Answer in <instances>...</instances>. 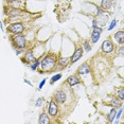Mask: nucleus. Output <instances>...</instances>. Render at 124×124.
Wrapping results in <instances>:
<instances>
[{
	"label": "nucleus",
	"instance_id": "obj_1",
	"mask_svg": "<svg viewBox=\"0 0 124 124\" xmlns=\"http://www.w3.org/2000/svg\"><path fill=\"white\" fill-rule=\"evenodd\" d=\"M52 99L58 104V105H60L62 117H63L65 108L66 109L70 108V110L72 111V109L74 108V106H75L74 93H73L71 87L66 85L65 83L60 89H57L54 93H53Z\"/></svg>",
	"mask_w": 124,
	"mask_h": 124
},
{
	"label": "nucleus",
	"instance_id": "obj_2",
	"mask_svg": "<svg viewBox=\"0 0 124 124\" xmlns=\"http://www.w3.org/2000/svg\"><path fill=\"white\" fill-rule=\"evenodd\" d=\"M58 54L55 52L49 51L43 56L38 67L39 73H49L56 71V63H57Z\"/></svg>",
	"mask_w": 124,
	"mask_h": 124
},
{
	"label": "nucleus",
	"instance_id": "obj_3",
	"mask_svg": "<svg viewBox=\"0 0 124 124\" xmlns=\"http://www.w3.org/2000/svg\"><path fill=\"white\" fill-rule=\"evenodd\" d=\"M4 15L7 16L5 21H14V20H21L27 21V17H31L32 14L26 12V10L15 9V8L5 7L4 5Z\"/></svg>",
	"mask_w": 124,
	"mask_h": 124
},
{
	"label": "nucleus",
	"instance_id": "obj_4",
	"mask_svg": "<svg viewBox=\"0 0 124 124\" xmlns=\"http://www.w3.org/2000/svg\"><path fill=\"white\" fill-rule=\"evenodd\" d=\"M27 31L26 22L21 20H14L9 21L7 26V33L10 35H15V34H22Z\"/></svg>",
	"mask_w": 124,
	"mask_h": 124
},
{
	"label": "nucleus",
	"instance_id": "obj_5",
	"mask_svg": "<svg viewBox=\"0 0 124 124\" xmlns=\"http://www.w3.org/2000/svg\"><path fill=\"white\" fill-rule=\"evenodd\" d=\"M10 41L14 49H28L29 48V40L23 33L10 35Z\"/></svg>",
	"mask_w": 124,
	"mask_h": 124
},
{
	"label": "nucleus",
	"instance_id": "obj_6",
	"mask_svg": "<svg viewBox=\"0 0 124 124\" xmlns=\"http://www.w3.org/2000/svg\"><path fill=\"white\" fill-rule=\"evenodd\" d=\"M46 111H47V114L49 115L50 117L53 118V119H56V118H61L62 117L60 105H58V104L56 103L53 99H51V100L47 103Z\"/></svg>",
	"mask_w": 124,
	"mask_h": 124
},
{
	"label": "nucleus",
	"instance_id": "obj_7",
	"mask_svg": "<svg viewBox=\"0 0 124 124\" xmlns=\"http://www.w3.org/2000/svg\"><path fill=\"white\" fill-rule=\"evenodd\" d=\"M116 49H117V48H116L115 43L111 40L110 37H108L103 41L102 45H101L100 51L104 55H111L116 52Z\"/></svg>",
	"mask_w": 124,
	"mask_h": 124
},
{
	"label": "nucleus",
	"instance_id": "obj_8",
	"mask_svg": "<svg viewBox=\"0 0 124 124\" xmlns=\"http://www.w3.org/2000/svg\"><path fill=\"white\" fill-rule=\"evenodd\" d=\"M5 7L15 8V9L26 10L27 7V0H4Z\"/></svg>",
	"mask_w": 124,
	"mask_h": 124
},
{
	"label": "nucleus",
	"instance_id": "obj_9",
	"mask_svg": "<svg viewBox=\"0 0 124 124\" xmlns=\"http://www.w3.org/2000/svg\"><path fill=\"white\" fill-rule=\"evenodd\" d=\"M90 73H91V65H89L88 62L83 63L77 69V74L80 75L81 78H85L87 75H89Z\"/></svg>",
	"mask_w": 124,
	"mask_h": 124
},
{
	"label": "nucleus",
	"instance_id": "obj_10",
	"mask_svg": "<svg viewBox=\"0 0 124 124\" xmlns=\"http://www.w3.org/2000/svg\"><path fill=\"white\" fill-rule=\"evenodd\" d=\"M35 58H36V56L34 54V50H33L32 48H28V50H26L24 53H23V56L20 57V61L23 64L29 65V64L32 63V62L34 61Z\"/></svg>",
	"mask_w": 124,
	"mask_h": 124
},
{
	"label": "nucleus",
	"instance_id": "obj_11",
	"mask_svg": "<svg viewBox=\"0 0 124 124\" xmlns=\"http://www.w3.org/2000/svg\"><path fill=\"white\" fill-rule=\"evenodd\" d=\"M84 55V50L82 46H77V48L74 49V52L72 53V55L70 56V65H73L74 63H77L81 60L82 57H83Z\"/></svg>",
	"mask_w": 124,
	"mask_h": 124
},
{
	"label": "nucleus",
	"instance_id": "obj_12",
	"mask_svg": "<svg viewBox=\"0 0 124 124\" xmlns=\"http://www.w3.org/2000/svg\"><path fill=\"white\" fill-rule=\"evenodd\" d=\"M66 85H68L69 87H71V88H73V87L80 85V84H82V78L80 75H78L77 73L75 74H72V75H69L68 78H67V80L64 82Z\"/></svg>",
	"mask_w": 124,
	"mask_h": 124
},
{
	"label": "nucleus",
	"instance_id": "obj_13",
	"mask_svg": "<svg viewBox=\"0 0 124 124\" xmlns=\"http://www.w3.org/2000/svg\"><path fill=\"white\" fill-rule=\"evenodd\" d=\"M68 66H70V58L67 56H62L58 55L57 63H56V71L57 70H64Z\"/></svg>",
	"mask_w": 124,
	"mask_h": 124
},
{
	"label": "nucleus",
	"instance_id": "obj_14",
	"mask_svg": "<svg viewBox=\"0 0 124 124\" xmlns=\"http://www.w3.org/2000/svg\"><path fill=\"white\" fill-rule=\"evenodd\" d=\"M102 32H103V28H93V29H91V32H90V39H91V41L90 43L92 45L97 44L100 40Z\"/></svg>",
	"mask_w": 124,
	"mask_h": 124
},
{
	"label": "nucleus",
	"instance_id": "obj_15",
	"mask_svg": "<svg viewBox=\"0 0 124 124\" xmlns=\"http://www.w3.org/2000/svg\"><path fill=\"white\" fill-rule=\"evenodd\" d=\"M108 105L110 107H114V108H120V107L123 106V101H121L120 99H118L116 95H110L108 98Z\"/></svg>",
	"mask_w": 124,
	"mask_h": 124
},
{
	"label": "nucleus",
	"instance_id": "obj_16",
	"mask_svg": "<svg viewBox=\"0 0 124 124\" xmlns=\"http://www.w3.org/2000/svg\"><path fill=\"white\" fill-rule=\"evenodd\" d=\"M112 37L115 39V43L119 46H124V31L119 30L112 35Z\"/></svg>",
	"mask_w": 124,
	"mask_h": 124
},
{
	"label": "nucleus",
	"instance_id": "obj_17",
	"mask_svg": "<svg viewBox=\"0 0 124 124\" xmlns=\"http://www.w3.org/2000/svg\"><path fill=\"white\" fill-rule=\"evenodd\" d=\"M114 5H115L114 0H101V3H100L99 7H100L102 10L109 12V11L114 8Z\"/></svg>",
	"mask_w": 124,
	"mask_h": 124
},
{
	"label": "nucleus",
	"instance_id": "obj_18",
	"mask_svg": "<svg viewBox=\"0 0 124 124\" xmlns=\"http://www.w3.org/2000/svg\"><path fill=\"white\" fill-rule=\"evenodd\" d=\"M51 122H52L51 117L47 114L46 110H44L43 112L39 114V117H38V123L39 124H50Z\"/></svg>",
	"mask_w": 124,
	"mask_h": 124
},
{
	"label": "nucleus",
	"instance_id": "obj_19",
	"mask_svg": "<svg viewBox=\"0 0 124 124\" xmlns=\"http://www.w3.org/2000/svg\"><path fill=\"white\" fill-rule=\"evenodd\" d=\"M116 112H117V108H114L111 107L109 112L107 114V121L109 123H114L115 122V117H116Z\"/></svg>",
	"mask_w": 124,
	"mask_h": 124
},
{
	"label": "nucleus",
	"instance_id": "obj_20",
	"mask_svg": "<svg viewBox=\"0 0 124 124\" xmlns=\"http://www.w3.org/2000/svg\"><path fill=\"white\" fill-rule=\"evenodd\" d=\"M82 48H83L84 52H90L92 49V44L90 43V40H87V39H85V40H83V43H82Z\"/></svg>",
	"mask_w": 124,
	"mask_h": 124
},
{
	"label": "nucleus",
	"instance_id": "obj_21",
	"mask_svg": "<svg viewBox=\"0 0 124 124\" xmlns=\"http://www.w3.org/2000/svg\"><path fill=\"white\" fill-rule=\"evenodd\" d=\"M39 63H40V58H39V57H36L35 60L33 61L31 64L28 65V66L30 67V69L32 70V71H36V70L38 69V67H39Z\"/></svg>",
	"mask_w": 124,
	"mask_h": 124
},
{
	"label": "nucleus",
	"instance_id": "obj_22",
	"mask_svg": "<svg viewBox=\"0 0 124 124\" xmlns=\"http://www.w3.org/2000/svg\"><path fill=\"white\" fill-rule=\"evenodd\" d=\"M115 95H116V97H117L118 99H120L121 101H124V88H123L122 86H121V87H118V88H116Z\"/></svg>",
	"mask_w": 124,
	"mask_h": 124
},
{
	"label": "nucleus",
	"instance_id": "obj_23",
	"mask_svg": "<svg viewBox=\"0 0 124 124\" xmlns=\"http://www.w3.org/2000/svg\"><path fill=\"white\" fill-rule=\"evenodd\" d=\"M62 78H63V74H62L61 72L56 73V74H53L52 77H51V78H50V84H51V85H53V84L57 83V82L60 81Z\"/></svg>",
	"mask_w": 124,
	"mask_h": 124
},
{
	"label": "nucleus",
	"instance_id": "obj_24",
	"mask_svg": "<svg viewBox=\"0 0 124 124\" xmlns=\"http://www.w3.org/2000/svg\"><path fill=\"white\" fill-rule=\"evenodd\" d=\"M117 23H118V20H117V19H112V20L110 21V23H109L108 24V27H107V30H108V31H112V30H114L115 29V28H116V26H117Z\"/></svg>",
	"mask_w": 124,
	"mask_h": 124
},
{
	"label": "nucleus",
	"instance_id": "obj_25",
	"mask_svg": "<svg viewBox=\"0 0 124 124\" xmlns=\"http://www.w3.org/2000/svg\"><path fill=\"white\" fill-rule=\"evenodd\" d=\"M122 114H123V108H122V107H120V108H118V109H117V112H116L115 120H117V121H116V123H117V122H118V120H119L120 118H121Z\"/></svg>",
	"mask_w": 124,
	"mask_h": 124
},
{
	"label": "nucleus",
	"instance_id": "obj_26",
	"mask_svg": "<svg viewBox=\"0 0 124 124\" xmlns=\"http://www.w3.org/2000/svg\"><path fill=\"white\" fill-rule=\"evenodd\" d=\"M93 28H101L100 22L98 21V19L95 17H93L92 20H91V29H93Z\"/></svg>",
	"mask_w": 124,
	"mask_h": 124
},
{
	"label": "nucleus",
	"instance_id": "obj_27",
	"mask_svg": "<svg viewBox=\"0 0 124 124\" xmlns=\"http://www.w3.org/2000/svg\"><path fill=\"white\" fill-rule=\"evenodd\" d=\"M44 101H45V99H44L43 97L38 98L37 100H36V102H35V106L37 107V108H39V107H41V106H43V104H44Z\"/></svg>",
	"mask_w": 124,
	"mask_h": 124
},
{
	"label": "nucleus",
	"instance_id": "obj_28",
	"mask_svg": "<svg viewBox=\"0 0 124 124\" xmlns=\"http://www.w3.org/2000/svg\"><path fill=\"white\" fill-rule=\"evenodd\" d=\"M116 52H117V54L119 55L120 57H123L124 56V46H120L117 50H116Z\"/></svg>",
	"mask_w": 124,
	"mask_h": 124
},
{
	"label": "nucleus",
	"instance_id": "obj_29",
	"mask_svg": "<svg viewBox=\"0 0 124 124\" xmlns=\"http://www.w3.org/2000/svg\"><path fill=\"white\" fill-rule=\"evenodd\" d=\"M14 50H15V53H16V55H17V56L23 55L24 51H26V49H14Z\"/></svg>",
	"mask_w": 124,
	"mask_h": 124
},
{
	"label": "nucleus",
	"instance_id": "obj_30",
	"mask_svg": "<svg viewBox=\"0 0 124 124\" xmlns=\"http://www.w3.org/2000/svg\"><path fill=\"white\" fill-rule=\"evenodd\" d=\"M46 82H47V78H43V80L40 81V83L38 84V90H41L44 88V86H45V84H46Z\"/></svg>",
	"mask_w": 124,
	"mask_h": 124
},
{
	"label": "nucleus",
	"instance_id": "obj_31",
	"mask_svg": "<svg viewBox=\"0 0 124 124\" xmlns=\"http://www.w3.org/2000/svg\"><path fill=\"white\" fill-rule=\"evenodd\" d=\"M23 82H24V83H27V84H28V85H29V86L33 87V83H31V82H30L29 80H28V78H23Z\"/></svg>",
	"mask_w": 124,
	"mask_h": 124
},
{
	"label": "nucleus",
	"instance_id": "obj_32",
	"mask_svg": "<svg viewBox=\"0 0 124 124\" xmlns=\"http://www.w3.org/2000/svg\"><path fill=\"white\" fill-rule=\"evenodd\" d=\"M0 28H1V31L3 32V31H4V28H3V24H2L1 21H0Z\"/></svg>",
	"mask_w": 124,
	"mask_h": 124
}]
</instances>
